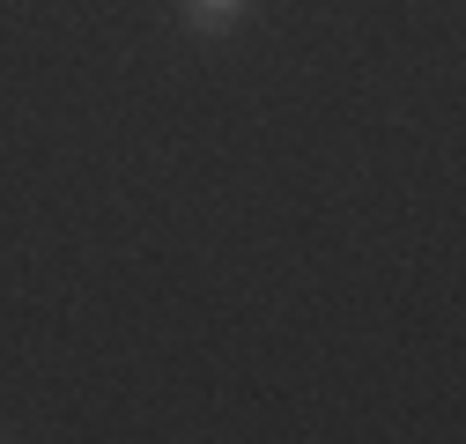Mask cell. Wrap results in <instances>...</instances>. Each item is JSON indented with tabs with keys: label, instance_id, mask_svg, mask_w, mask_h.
I'll list each match as a JSON object with an SVG mask.
<instances>
[{
	"label": "cell",
	"instance_id": "1",
	"mask_svg": "<svg viewBox=\"0 0 466 444\" xmlns=\"http://www.w3.org/2000/svg\"><path fill=\"white\" fill-rule=\"evenodd\" d=\"M245 15H252V0H186V30H200V37L238 30Z\"/></svg>",
	"mask_w": 466,
	"mask_h": 444
},
{
	"label": "cell",
	"instance_id": "2",
	"mask_svg": "<svg viewBox=\"0 0 466 444\" xmlns=\"http://www.w3.org/2000/svg\"><path fill=\"white\" fill-rule=\"evenodd\" d=\"M0 437H8V429H0Z\"/></svg>",
	"mask_w": 466,
	"mask_h": 444
}]
</instances>
